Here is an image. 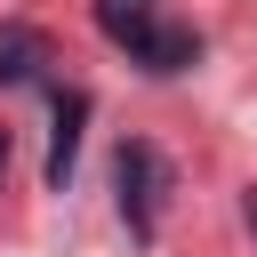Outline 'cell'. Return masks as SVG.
Returning a JSON list of instances; mask_svg holds the SVG:
<instances>
[{
	"label": "cell",
	"mask_w": 257,
	"mask_h": 257,
	"mask_svg": "<svg viewBox=\"0 0 257 257\" xmlns=\"http://www.w3.org/2000/svg\"><path fill=\"white\" fill-rule=\"evenodd\" d=\"M96 32L112 48H128V64H145V72H185L201 56V40L185 24H169L153 0H96Z\"/></svg>",
	"instance_id": "obj_1"
},
{
	"label": "cell",
	"mask_w": 257,
	"mask_h": 257,
	"mask_svg": "<svg viewBox=\"0 0 257 257\" xmlns=\"http://www.w3.org/2000/svg\"><path fill=\"white\" fill-rule=\"evenodd\" d=\"M112 177H120V217H128V233H137V241H153V233H161L169 161H161V153H153L145 137H128V145H120V169H112Z\"/></svg>",
	"instance_id": "obj_2"
},
{
	"label": "cell",
	"mask_w": 257,
	"mask_h": 257,
	"mask_svg": "<svg viewBox=\"0 0 257 257\" xmlns=\"http://www.w3.org/2000/svg\"><path fill=\"white\" fill-rule=\"evenodd\" d=\"M80 120H88V88H56V128H48V161L40 177L64 193L72 185V161H80Z\"/></svg>",
	"instance_id": "obj_3"
},
{
	"label": "cell",
	"mask_w": 257,
	"mask_h": 257,
	"mask_svg": "<svg viewBox=\"0 0 257 257\" xmlns=\"http://www.w3.org/2000/svg\"><path fill=\"white\" fill-rule=\"evenodd\" d=\"M40 64H48V40H40L32 24H8V32H0V80H32Z\"/></svg>",
	"instance_id": "obj_4"
},
{
	"label": "cell",
	"mask_w": 257,
	"mask_h": 257,
	"mask_svg": "<svg viewBox=\"0 0 257 257\" xmlns=\"http://www.w3.org/2000/svg\"><path fill=\"white\" fill-rule=\"evenodd\" d=\"M0 169H8V128H0Z\"/></svg>",
	"instance_id": "obj_5"
},
{
	"label": "cell",
	"mask_w": 257,
	"mask_h": 257,
	"mask_svg": "<svg viewBox=\"0 0 257 257\" xmlns=\"http://www.w3.org/2000/svg\"><path fill=\"white\" fill-rule=\"evenodd\" d=\"M249 233H257V193H249Z\"/></svg>",
	"instance_id": "obj_6"
}]
</instances>
